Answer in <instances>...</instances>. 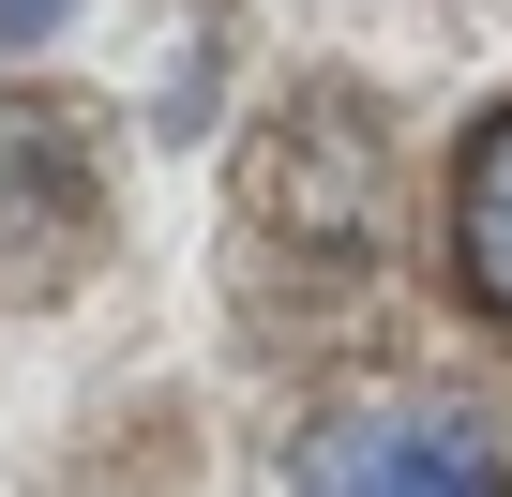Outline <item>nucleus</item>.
Segmentation results:
<instances>
[{
  "mask_svg": "<svg viewBox=\"0 0 512 497\" xmlns=\"http://www.w3.org/2000/svg\"><path fill=\"white\" fill-rule=\"evenodd\" d=\"M272 497H512V437L452 377H347L272 452Z\"/></svg>",
  "mask_w": 512,
  "mask_h": 497,
  "instance_id": "1",
  "label": "nucleus"
},
{
  "mask_svg": "<svg viewBox=\"0 0 512 497\" xmlns=\"http://www.w3.org/2000/svg\"><path fill=\"white\" fill-rule=\"evenodd\" d=\"M106 241H121V196L76 91H0V302H76Z\"/></svg>",
  "mask_w": 512,
  "mask_h": 497,
  "instance_id": "2",
  "label": "nucleus"
},
{
  "mask_svg": "<svg viewBox=\"0 0 512 497\" xmlns=\"http://www.w3.org/2000/svg\"><path fill=\"white\" fill-rule=\"evenodd\" d=\"M437 241H452L467 317H497V332H512V106H482V121H467L452 196H437Z\"/></svg>",
  "mask_w": 512,
  "mask_h": 497,
  "instance_id": "3",
  "label": "nucleus"
},
{
  "mask_svg": "<svg viewBox=\"0 0 512 497\" xmlns=\"http://www.w3.org/2000/svg\"><path fill=\"white\" fill-rule=\"evenodd\" d=\"M46 16H61V0H0V46H16V31H46Z\"/></svg>",
  "mask_w": 512,
  "mask_h": 497,
  "instance_id": "4",
  "label": "nucleus"
}]
</instances>
